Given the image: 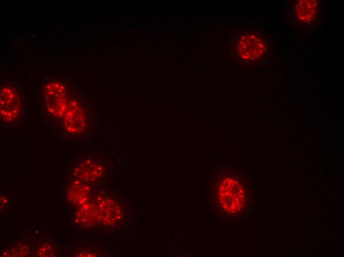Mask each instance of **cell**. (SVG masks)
<instances>
[{
  "mask_svg": "<svg viewBox=\"0 0 344 257\" xmlns=\"http://www.w3.org/2000/svg\"><path fill=\"white\" fill-rule=\"evenodd\" d=\"M63 117L65 128L70 132L77 133L83 125L81 110L73 100L68 102Z\"/></svg>",
  "mask_w": 344,
  "mask_h": 257,
  "instance_id": "5b68a950",
  "label": "cell"
},
{
  "mask_svg": "<svg viewBox=\"0 0 344 257\" xmlns=\"http://www.w3.org/2000/svg\"><path fill=\"white\" fill-rule=\"evenodd\" d=\"M22 100L20 92L13 86H3L0 90V116L2 120L9 124L17 122L22 111Z\"/></svg>",
  "mask_w": 344,
  "mask_h": 257,
  "instance_id": "6da1fadb",
  "label": "cell"
},
{
  "mask_svg": "<svg viewBox=\"0 0 344 257\" xmlns=\"http://www.w3.org/2000/svg\"><path fill=\"white\" fill-rule=\"evenodd\" d=\"M54 244L49 241H40L34 247L35 255L38 257L54 256L55 252Z\"/></svg>",
  "mask_w": 344,
  "mask_h": 257,
  "instance_id": "8992f818",
  "label": "cell"
},
{
  "mask_svg": "<svg viewBox=\"0 0 344 257\" xmlns=\"http://www.w3.org/2000/svg\"><path fill=\"white\" fill-rule=\"evenodd\" d=\"M45 108L54 117H63L68 103L64 85L58 82L47 83L43 88Z\"/></svg>",
  "mask_w": 344,
  "mask_h": 257,
  "instance_id": "3957f363",
  "label": "cell"
},
{
  "mask_svg": "<svg viewBox=\"0 0 344 257\" xmlns=\"http://www.w3.org/2000/svg\"><path fill=\"white\" fill-rule=\"evenodd\" d=\"M265 42L261 36L248 33L242 35L236 44L237 56L245 61H257L265 53Z\"/></svg>",
  "mask_w": 344,
  "mask_h": 257,
  "instance_id": "7a4b0ae2",
  "label": "cell"
},
{
  "mask_svg": "<svg viewBox=\"0 0 344 257\" xmlns=\"http://www.w3.org/2000/svg\"><path fill=\"white\" fill-rule=\"evenodd\" d=\"M318 0H299L295 2L294 11L299 21L307 24L314 20L318 13Z\"/></svg>",
  "mask_w": 344,
  "mask_h": 257,
  "instance_id": "277c9868",
  "label": "cell"
}]
</instances>
